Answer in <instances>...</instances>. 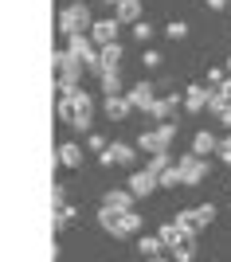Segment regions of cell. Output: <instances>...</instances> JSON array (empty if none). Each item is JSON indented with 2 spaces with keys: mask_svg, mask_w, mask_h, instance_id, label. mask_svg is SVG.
<instances>
[{
  "mask_svg": "<svg viewBox=\"0 0 231 262\" xmlns=\"http://www.w3.org/2000/svg\"><path fill=\"white\" fill-rule=\"evenodd\" d=\"M55 28H59L63 39H71V35H78V32H90V28H94V16H90V8L82 4V0H71V4L59 12Z\"/></svg>",
  "mask_w": 231,
  "mask_h": 262,
  "instance_id": "obj_1",
  "label": "cell"
},
{
  "mask_svg": "<svg viewBox=\"0 0 231 262\" xmlns=\"http://www.w3.org/2000/svg\"><path fill=\"white\" fill-rule=\"evenodd\" d=\"M176 133H180V125L176 121H157V129H145L141 137H137V149L141 153H169V145L176 141Z\"/></svg>",
  "mask_w": 231,
  "mask_h": 262,
  "instance_id": "obj_2",
  "label": "cell"
},
{
  "mask_svg": "<svg viewBox=\"0 0 231 262\" xmlns=\"http://www.w3.org/2000/svg\"><path fill=\"white\" fill-rule=\"evenodd\" d=\"M59 98H71V129H78V133H87L90 129V118H94V98H90L87 90L78 86L75 94H59Z\"/></svg>",
  "mask_w": 231,
  "mask_h": 262,
  "instance_id": "obj_3",
  "label": "cell"
},
{
  "mask_svg": "<svg viewBox=\"0 0 231 262\" xmlns=\"http://www.w3.org/2000/svg\"><path fill=\"white\" fill-rule=\"evenodd\" d=\"M176 168H180V180H184V188L204 184V180H208V172H212L208 157H200V153H184V157H176Z\"/></svg>",
  "mask_w": 231,
  "mask_h": 262,
  "instance_id": "obj_4",
  "label": "cell"
},
{
  "mask_svg": "<svg viewBox=\"0 0 231 262\" xmlns=\"http://www.w3.org/2000/svg\"><path fill=\"white\" fill-rule=\"evenodd\" d=\"M212 219H216V208H212V204H200V208H184V211H176V223H180V227H184L192 239H196L200 231H208Z\"/></svg>",
  "mask_w": 231,
  "mask_h": 262,
  "instance_id": "obj_5",
  "label": "cell"
},
{
  "mask_svg": "<svg viewBox=\"0 0 231 262\" xmlns=\"http://www.w3.org/2000/svg\"><path fill=\"white\" fill-rule=\"evenodd\" d=\"M67 51L75 55L78 63H87V71H94V75H98V43L90 39V32L71 35V39H67Z\"/></svg>",
  "mask_w": 231,
  "mask_h": 262,
  "instance_id": "obj_6",
  "label": "cell"
},
{
  "mask_svg": "<svg viewBox=\"0 0 231 262\" xmlns=\"http://www.w3.org/2000/svg\"><path fill=\"white\" fill-rule=\"evenodd\" d=\"M51 67H55V75H59L55 82H82V71H87V63H78L67 47L51 55Z\"/></svg>",
  "mask_w": 231,
  "mask_h": 262,
  "instance_id": "obj_7",
  "label": "cell"
},
{
  "mask_svg": "<svg viewBox=\"0 0 231 262\" xmlns=\"http://www.w3.org/2000/svg\"><path fill=\"white\" fill-rule=\"evenodd\" d=\"M133 161H137V149H133V145H125V141H114L106 153H98V164H102V168H130Z\"/></svg>",
  "mask_w": 231,
  "mask_h": 262,
  "instance_id": "obj_8",
  "label": "cell"
},
{
  "mask_svg": "<svg viewBox=\"0 0 231 262\" xmlns=\"http://www.w3.org/2000/svg\"><path fill=\"white\" fill-rule=\"evenodd\" d=\"M133 192V196L137 200H149L157 192V188H161V180H157L153 172H149V168H137V172H130V184H125Z\"/></svg>",
  "mask_w": 231,
  "mask_h": 262,
  "instance_id": "obj_9",
  "label": "cell"
},
{
  "mask_svg": "<svg viewBox=\"0 0 231 262\" xmlns=\"http://www.w3.org/2000/svg\"><path fill=\"white\" fill-rule=\"evenodd\" d=\"M125 98H130V106H133V110H145V114H153V106H157V90H153V82H137V86L125 90Z\"/></svg>",
  "mask_w": 231,
  "mask_h": 262,
  "instance_id": "obj_10",
  "label": "cell"
},
{
  "mask_svg": "<svg viewBox=\"0 0 231 262\" xmlns=\"http://www.w3.org/2000/svg\"><path fill=\"white\" fill-rule=\"evenodd\" d=\"M118 32H121V20L114 16V20H94V28H90V39L98 47H106V43H118Z\"/></svg>",
  "mask_w": 231,
  "mask_h": 262,
  "instance_id": "obj_11",
  "label": "cell"
},
{
  "mask_svg": "<svg viewBox=\"0 0 231 262\" xmlns=\"http://www.w3.org/2000/svg\"><path fill=\"white\" fill-rule=\"evenodd\" d=\"M208 102H212V90H208V86L192 82V86L184 90V110H188V114H200V110H208Z\"/></svg>",
  "mask_w": 231,
  "mask_h": 262,
  "instance_id": "obj_12",
  "label": "cell"
},
{
  "mask_svg": "<svg viewBox=\"0 0 231 262\" xmlns=\"http://www.w3.org/2000/svg\"><path fill=\"white\" fill-rule=\"evenodd\" d=\"M133 192L130 188H110L106 196H102V208H114V211H133Z\"/></svg>",
  "mask_w": 231,
  "mask_h": 262,
  "instance_id": "obj_13",
  "label": "cell"
},
{
  "mask_svg": "<svg viewBox=\"0 0 231 262\" xmlns=\"http://www.w3.org/2000/svg\"><path fill=\"white\" fill-rule=\"evenodd\" d=\"M102 110H106V118H110V121H121L133 106H130L125 94H106V98H102Z\"/></svg>",
  "mask_w": 231,
  "mask_h": 262,
  "instance_id": "obj_14",
  "label": "cell"
},
{
  "mask_svg": "<svg viewBox=\"0 0 231 262\" xmlns=\"http://www.w3.org/2000/svg\"><path fill=\"white\" fill-rule=\"evenodd\" d=\"M192 153H200V157L220 153V141H216V133H208V129H196V137H192Z\"/></svg>",
  "mask_w": 231,
  "mask_h": 262,
  "instance_id": "obj_15",
  "label": "cell"
},
{
  "mask_svg": "<svg viewBox=\"0 0 231 262\" xmlns=\"http://www.w3.org/2000/svg\"><path fill=\"white\" fill-rule=\"evenodd\" d=\"M118 63H121V43L98 47V75H102V71H118Z\"/></svg>",
  "mask_w": 231,
  "mask_h": 262,
  "instance_id": "obj_16",
  "label": "cell"
},
{
  "mask_svg": "<svg viewBox=\"0 0 231 262\" xmlns=\"http://www.w3.org/2000/svg\"><path fill=\"white\" fill-rule=\"evenodd\" d=\"M141 223L145 219L137 211H121V223H118V239H133V235H141Z\"/></svg>",
  "mask_w": 231,
  "mask_h": 262,
  "instance_id": "obj_17",
  "label": "cell"
},
{
  "mask_svg": "<svg viewBox=\"0 0 231 262\" xmlns=\"http://www.w3.org/2000/svg\"><path fill=\"white\" fill-rule=\"evenodd\" d=\"M114 16H118L121 24H137L141 20V0H121L118 8H114Z\"/></svg>",
  "mask_w": 231,
  "mask_h": 262,
  "instance_id": "obj_18",
  "label": "cell"
},
{
  "mask_svg": "<svg viewBox=\"0 0 231 262\" xmlns=\"http://www.w3.org/2000/svg\"><path fill=\"white\" fill-rule=\"evenodd\" d=\"M59 164H63V168H78V164H82V149H78L75 141L59 145Z\"/></svg>",
  "mask_w": 231,
  "mask_h": 262,
  "instance_id": "obj_19",
  "label": "cell"
},
{
  "mask_svg": "<svg viewBox=\"0 0 231 262\" xmlns=\"http://www.w3.org/2000/svg\"><path fill=\"white\" fill-rule=\"evenodd\" d=\"M176 102H184V98H176V94H169V98H157V106H153V118H157V121H173V114H176Z\"/></svg>",
  "mask_w": 231,
  "mask_h": 262,
  "instance_id": "obj_20",
  "label": "cell"
},
{
  "mask_svg": "<svg viewBox=\"0 0 231 262\" xmlns=\"http://www.w3.org/2000/svg\"><path fill=\"white\" fill-rule=\"evenodd\" d=\"M118 223H121V211H114V208L98 211V227L106 231V235H114V239H118Z\"/></svg>",
  "mask_w": 231,
  "mask_h": 262,
  "instance_id": "obj_21",
  "label": "cell"
},
{
  "mask_svg": "<svg viewBox=\"0 0 231 262\" xmlns=\"http://www.w3.org/2000/svg\"><path fill=\"white\" fill-rule=\"evenodd\" d=\"M137 251H141L145 258H153V254L165 251V243H161V235H141V239H137Z\"/></svg>",
  "mask_w": 231,
  "mask_h": 262,
  "instance_id": "obj_22",
  "label": "cell"
},
{
  "mask_svg": "<svg viewBox=\"0 0 231 262\" xmlns=\"http://www.w3.org/2000/svg\"><path fill=\"white\" fill-rule=\"evenodd\" d=\"M102 94H121V71H102Z\"/></svg>",
  "mask_w": 231,
  "mask_h": 262,
  "instance_id": "obj_23",
  "label": "cell"
},
{
  "mask_svg": "<svg viewBox=\"0 0 231 262\" xmlns=\"http://www.w3.org/2000/svg\"><path fill=\"white\" fill-rule=\"evenodd\" d=\"M169 164H173V157H169V153H153L149 161H145V168H149L153 176H161V172L169 168Z\"/></svg>",
  "mask_w": 231,
  "mask_h": 262,
  "instance_id": "obj_24",
  "label": "cell"
},
{
  "mask_svg": "<svg viewBox=\"0 0 231 262\" xmlns=\"http://www.w3.org/2000/svg\"><path fill=\"white\" fill-rule=\"evenodd\" d=\"M157 180H161V188H180V184H184V180H180V168H176V161L169 164V168L157 176Z\"/></svg>",
  "mask_w": 231,
  "mask_h": 262,
  "instance_id": "obj_25",
  "label": "cell"
},
{
  "mask_svg": "<svg viewBox=\"0 0 231 262\" xmlns=\"http://www.w3.org/2000/svg\"><path fill=\"white\" fill-rule=\"evenodd\" d=\"M133 35H137V43H149V39H153V24H149V20H137V24H133Z\"/></svg>",
  "mask_w": 231,
  "mask_h": 262,
  "instance_id": "obj_26",
  "label": "cell"
},
{
  "mask_svg": "<svg viewBox=\"0 0 231 262\" xmlns=\"http://www.w3.org/2000/svg\"><path fill=\"white\" fill-rule=\"evenodd\" d=\"M165 35H169V39H173V43H180V39H184V35H188V24H184V20H173V24H169V28H165Z\"/></svg>",
  "mask_w": 231,
  "mask_h": 262,
  "instance_id": "obj_27",
  "label": "cell"
},
{
  "mask_svg": "<svg viewBox=\"0 0 231 262\" xmlns=\"http://www.w3.org/2000/svg\"><path fill=\"white\" fill-rule=\"evenodd\" d=\"M71 219H75V208H67V204H63V208H59V219H55V231H67V227H71Z\"/></svg>",
  "mask_w": 231,
  "mask_h": 262,
  "instance_id": "obj_28",
  "label": "cell"
},
{
  "mask_svg": "<svg viewBox=\"0 0 231 262\" xmlns=\"http://www.w3.org/2000/svg\"><path fill=\"white\" fill-rule=\"evenodd\" d=\"M87 149H90V153H106L110 145H106V137H102V133H90V137H87Z\"/></svg>",
  "mask_w": 231,
  "mask_h": 262,
  "instance_id": "obj_29",
  "label": "cell"
},
{
  "mask_svg": "<svg viewBox=\"0 0 231 262\" xmlns=\"http://www.w3.org/2000/svg\"><path fill=\"white\" fill-rule=\"evenodd\" d=\"M216 157H220L223 164H231V133H227V137L220 141V153H216Z\"/></svg>",
  "mask_w": 231,
  "mask_h": 262,
  "instance_id": "obj_30",
  "label": "cell"
},
{
  "mask_svg": "<svg viewBox=\"0 0 231 262\" xmlns=\"http://www.w3.org/2000/svg\"><path fill=\"white\" fill-rule=\"evenodd\" d=\"M51 200H55V208H63V204H67V188L55 184V188H51Z\"/></svg>",
  "mask_w": 231,
  "mask_h": 262,
  "instance_id": "obj_31",
  "label": "cell"
},
{
  "mask_svg": "<svg viewBox=\"0 0 231 262\" xmlns=\"http://www.w3.org/2000/svg\"><path fill=\"white\" fill-rule=\"evenodd\" d=\"M141 63H145V67H161V55H157V51H145Z\"/></svg>",
  "mask_w": 231,
  "mask_h": 262,
  "instance_id": "obj_32",
  "label": "cell"
},
{
  "mask_svg": "<svg viewBox=\"0 0 231 262\" xmlns=\"http://www.w3.org/2000/svg\"><path fill=\"white\" fill-rule=\"evenodd\" d=\"M227 4H231V0H208V8H212V12H220V8H227Z\"/></svg>",
  "mask_w": 231,
  "mask_h": 262,
  "instance_id": "obj_33",
  "label": "cell"
},
{
  "mask_svg": "<svg viewBox=\"0 0 231 262\" xmlns=\"http://www.w3.org/2000/svg\"><path fill=\"white\" fill-rule=\"evenodd\" d=\"M220 90L227 94V102H231V78H223V82H220Z\"/></svg>",
  "mask_w": 231,
  "mask_h": 262,
  "instance_id": "obj_34",
  "label": "cell"
},
{
  "mask_svg": "<svg viewBox=\"0 0 231 262\" xmlns=\"http://www.w3.org/2000/svg\"><path fill=\"white\" fill-rule=\"evenodd\" d=\"M220 121H223V125H227V129H231V110H227V114H223V118H220Z\"/></svg>",
  "mask_w": 231,
  "mask_h": 262,
  "instance_id": "obj_35",
  "label": "cell"
},
{
  "mask_svg": "<svg viewBox=\"0 0 231 262\" xmlns=\"http://www.w3.org/2000/svg\"><path fill=\"white\" fill-rule=\"evenodd\" d=\"M102 4H110V8H118V4H121V0H102Z\"/></svg>",
  "mask_w": 231,
  "mask_h": 262,
  "instance_id": "obj_36",
  "label": "cell"
},
{
  "mask_svg": "<svg viewBox=\"0 0 231 262\" xmlns=\"http://www.w3.org/2000/svg\"><path fill=\"white\" fill-rule=\"evenodd\" d=\"M145 262H165V258H161V254H153V258H145Z\"/></svg>",
  "mask_w": 231,
  "mask_h": 262,
  "instance_id": "obj_37",
  "label": "cell"
},
{
  "mask_svg": "<svg viewBox=\"0 0 231 262\" xmlns=\"http://www.w3.org/2000/svg\"><path fill=\"white\" fill-rule=\"evenodd\" d=\"M227 71H231V55H227Z\"/></svg>",
  "mask_w": 231,
  "mask_h": 262,
  "instance_id": "obj_38",
  "label": "cell"
}]
</instances>
